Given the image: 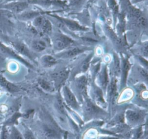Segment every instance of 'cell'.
Returning a JSON list of instances; mask_svg holds the SVG:
<instances>
[{
    "label": "cell",
    "instance_id": "obj_20",
    "mask_svg": "<svg viewBox=\"0 0 148 139\" xmlns=\"http://www.w3.org/2000/svg\"><path fill=\"white\" fill-rule=\"evenodd\" d=\"M120 69H121V62L119 57L117 54H113V76L117 78L120 75Z\"/></svg>",
    "mask_w": 148,
    "mask_h": 139
},
{
    "label": "cell",
    "instance_id": "obj_4",
    "mask_svg": "<svg viewBox=\"0 0 148 139\" xmlns=\"http://www.w3.org/2000/svg\"><path fill=\"white\" fill-rule=\"evenodd\" d=\"M72 83V86L69 88L81 104L84 98L88 97V79L85 75H80L74 79Z\"/></svg>",
    "mask_w": 148,
    "mask_h": 139
},
{
    "label": "cell",
    "instance_id": "obj_29",
    "mask_svg": "<svg viewBox=\"0 0 148 139\" xmlns=\"http://www.w3.org/2000/svg\"><path fill=\"white\" fill-rule=\"evenodd\" d=\"M138 58L139 59V60H145L144 57H141V56L139 57H138ZM142 64H143V65H145V67L146 68H147V61H143V62L142 61Z\"/></svg>",
    "mask_w": 148,
    "mask_h": 139
},
{
    "label": "cell",
    "instance_id": "obj_7",
    "mask_svg": "<svg viewBox=\"0 0 148 139\" xmlns=\"http://www.w3.org/2000/svg\"><path fill=\"white\" fill-rule=\"evenodd\" d=\"M118 88H117V78L112 76L109 84L108 85L105 92V100L109 107V112H111L113 109V105L116 104V100L118 96Z\"/></svg>",
    "mask_w": 148,
    "mask_h": 139
},
{
    "label": "cell",
    "instance_id": "obj_24",
    "mask_svg": "<svg viewBox=\"0 0 148 139\" xmlns=\"http://www.w3.org/2000/svg\"><path fill=\"white\" fill-rule=\"evenodd\" d=\"M8 139H24L23 134L16 127L12 128L11 134L9 136Z\"/></svg>",
    "mask_w": 148,
    "mask_h": 139
},
{
    "label": "cell",
    "instance_id": "obj_23",
    "mask_svg": "<svg viewBox=\"0 0 148 139\" xmlns=\"http://www.w3.org/2000/svg\"><path fill=\"white\" fill-rule=\"evenodd\" d=\"M0 83L3 85L8 90L12 92H18V88L15 85L10 83V82H8L6 81L4 78L0 77Z\"/></svg>",
    "mask_w": 148,
    "mask_h": 139
},
{
    "label": "cell",
    "instance_id": "obj_21",
    "mask_svg": "<svg viewBox=\"0 0 148 139\" xmlns=\"http://www.w3.org/2000/svg\"><path fill=\"white\" fill-rule=\"evenodd\" d=\"M32 49L36 52H42L46 50L47 45L46 42L40 39H37L32 42Z\"/></svg>",
    "mask_w": 148,
    "mask_h": 139
},
{
    "label": "cell",
    "instance_id": "obj_25",
    "mask_svg": "<svg viewBox=\"0 0 148 139\" xmlns=\"http://www.w3.org/2000/svg\"><path fill=\"white\" fill-rule=\"evenodd\" d=\"M23 136L24 139H37L34 132L31 129L25 126L24 127Z\"/></svg>",
    "mask_w": 148,
    "mask_h": 139
},
{
    "label": "cell",
    "instance_id": "obj_11",
    "mask_svg": "<svg viewBox=\"0 0 148 139\" xmlns=\"http://www.w3.org/2000/svg\"><path fill=\"white\" fill-rule=\"evenodd\" d=\"M121 69H120V89H123L125 88L126 85L127 77L128 75V73L130 70L131 69V64L127 57H122L121 59Z\"/></svg>",
    "mask_w": 148,
    "mask_h": 139
},
{
    "label": "cell",
    "instance_id": "obj_12",
    "mask_svg": "<svg viewBox=\"0 0 148 139\" xmlns=\"http://www.w3.org/2000/svg\"><path fill=\"white\" fill-rule=\"evenodd\" d=\"M121 92L118 94L116 100V104H123L130 102L135 96V92L131 88H124Z\"/></svg>",
    "mask_w": 148,
    "mask_h": 139
},
{
    "label": "cell",
    "instance_id": "obj_22",
    "mask_svg": "<svg viewBox=\"0 0 148 139\" xmlns=\"http://www.w3.org/2000/svg\"><path fill=\"white\" fill-rule=\"evenodd\" d=\"M40 30L43 34H50L52 31L51 23L48 19H45L40 28Z\"/></svg>",
    "mask_w": 148,
    "mask_h": 139
},
{
    "label": "cell",
    "instance_id": "obj_1",
    "mask_svg": "<svg viewBox=\"0 0 148 139\" xmlns=\"http://www.w3.org/2000/svg\"><path fill=\"white\" fill-rule=\"evenodd\" d=\"M36 122V137L37 139H63L66 133L61 129L52 117L43 109Z\"/></svg>",
    "mask_w": 148,
    "mask_h": 139
},
{
    "label": "cell",
    "instance_id": "obj_13",
    "mask_svg": "<svg viewBox=\"0 0 148 139\" xmlns=\"http://www.w3.org/2000/svg\"><path fill=\"white\" fill-rule=\"evenodd\" d=\"M98 75V85L105 94L108 85L109 84V77L108 74V69L106 65H103L102 69L100 70Z\"/></svg>",
    "mask_w": 148,
    "mask_h": 139
},
{
    "label": "cell",
    "instance_id": "obj_14",
    "mask_svg": "<svg viewBox=\"0 0 148 139\" xmlns=\"http://www.w3.org/2000/svg\"><path fill=\"white\" fill-rule=\"evenodd\" d=\"M55 17L58 18V19L61 21L62 24H64L66 27H68L69 29H70L72 31H86L87 28L85 27L80 25L79 23L77 22L71 20V19H68L65 18H62V17H57L56 16H54Z\"/></svg>",
    "mask_w": 148,
    "mask_h": 139
},
{
    "label": "cell",
    "instance_id": "obj_5",
    "mask_svg": "<svg viewBox=\"0 0 148 139\" xmlns=\"http://www.w3.org/2000/svg\"><path fill=\"white\" fill-rule=\"evenodd\" d=\"M61 96L65 105L69 109L75 111L79 114H81V105L76 96L67 85L62 87Z\"/></svg>",
    "mask_w": 148,
    "mask_h": 139
},
{
    "label": "cell",
    "instance_id": "obj_26",
    "mask_svg": "<svg viewBox=\"0 0 148 139\" xmlns=\"http://www.w3.org/2000/svg\"><path fill=\"white\" fill-rule=\"evenodd\" d=\"M87 0H69V6L72 8H79L83 6Z\"/></svg>",
    "mask_w": 148,
    "mask_h": 139
},
{
    "label": "cell",
    "instance_id": "obj_16",
    "mask_svg": "<svg viewBox=\"0 0 148 139\" xmlns=\"http://www.w3.org/2000/svg\"><path fill=\"white\" fill-rule=\"evenodd\" d=\"M38 83L40 87L47 93H54L56 92L54 85L50 79L45 78H39Z\"/></svg>",
    "mask_w": 148,
    "mask_h": 139
},
{
    "label": "cell",
    "instance_id": "obj_15",
    "mask_svg": "<svg viewBox=\"0 0 148 139\" xmlns=\"http://www.w3.org/2000/svg\"><path fill=\"white\" fill-rule=\"evenodd\" d=\"M57 59L58 58H57L55 56L47 54L42 56L40 57L39 62L42 67L48 68L56 65L58 63Z\"/></svg>",
    "mask_w": 148,
    "mask_h": 139
},
{
    "label": "cell",
    "instance_id": "obj_3",
    "mask_svg": "<svg viewBox=\"0 0 148 139\" xmlns=\"http://www.w3.org/2000/svg\"><path fill=\"white\" fill-rule=\"evenodd\" d=\"M147 108L139 107H130L124 110V123L130 128L143 126L146 121Z\"/></svg>",
    "mask_w": 148,
    "mask_h": 139
},
{
    "label": "cell",
    "instance_id": "obj_27",
    "mask_svg": "<svg viewBox=\"0 0 148 139\" xmlns=\"http://www.w3.org/2000/svg\"><path fill=\"white\" fill-rule=\"evenodd\" d=\"M45 19V18L44 17L42 16H38L35 17L34 20V22H33L34 25L36 27L40 29V28L42 24H43Z\"/></svg>",
    "mask_w": 148,
    "mask_h": 139
},
{
    "label": "cell",
    "instance_id": "obj_6",
    "mask_svg": "<svg viewBox=\"0 0 148 139\" xmlns=\"http://www.w3.org/2000/svg\"><path fill=\"white\" fill-rule=\"evenodd\" d=\"M70 70L66 67L61 68L57 70L50 74V80L53 83L56 92L60 91L62 87L69 78Z\"/></svg>",
    "mask_w": 148,
    "mask_h": 139
},
{
    "label": "cell",
    "instance_id": "obj_2",
    "mask_svg": "<svg viewBox=\"0 0 148 139\" xmlns=\"http://www.w3.org/2000/svg\"><path fill=\"white\" fill-rule=\"evenodd\" d=\"M80 105L81 114L84 123L94 120H105L110 116L105 109L97 105L89 97L84 98Z\"/></svg>",
    "mask_w": 148,
    "mask_h": 139
},
{
    "label": "cell",
    "instance_id": "obj_18",
    "mask_svg": "<svg viewBox=\"0 0 148 139\" xmlns=\"http://www.w3.org/2000/svg\"><path fill=\"white\" fill-rule=\"evenodd\" d=\"M13 46L15 47L16 50H17L19 53L27 57L32 61H34V57L32 56L31 52L24 43H22L21 42H16L13 43Z\"/></svg>",
    "mask_w": 148,
    "mask_h": 139
},
{
    "label": "cell",
    "instance_id": "obj_10",
    "mask_svg": "<svg viewBox=\"0 0 148 139\" xmlns=\"http://www.w3.org/2000/svg\"><path fill=\"white\" fill-rule=\"evenodd\" d=\"M88 50V48L80 46H73L68 47L62 51L60 52H57L55 54V57L57 58H61V59H67V58H72L77 56L81 54L84 53L85 51Z\"/></svg>",
    "mask_w": 148,
    "mask_h": 139
},
{
    "label": "cell",
    "instance_id": "obj_17",
    "mask_svg": "<svg viewBox=\"0 0 148 139\" xmlns=\"http://www.w3.org/2000/svg\"><path fill=\"white\" fill-rule=\"evenodd\" d=\"M93 56V53H91L86 56L79 64L78 66L77 67L76 73L77 74H82L86 72L87 70L88 69L90 61L92 59Z\"/></svg>",
    "mask_w": 148,
    "mask_h": 139
},
{
    "label": "cell",
    "instance_id": "obj_19",
    "mask_svg": "<svg viewBox=\"0 0 148 139\" xmlns=\"http://www.w3.org/2000/svg\"><path fill=\"white\" fill-rule=\"evenodd\" d=\"M28 6V3L27 2H15L11 4H9L6 6V8L12 10L15 12H21L25 9H27Z\"/></svg>",
    "mask_w": 148,
    "mask_h": 139
},
{
    "label": "cell",
    "instance_id": "obj_9",
    "mask_svg": "<svg viewBox=\"0 0 148 139\" xmlns=\"http://www.w3.org/2000/svg\"><path fill=\"white\" fill-rule=\"evenodd\" d=\"M73 42L71 38L62 34H59L54 37L53 41V45L54 50L60 52L71 47Z\"/></svg>",
    "mask_w": 148,
    "mask_h": 139
},
{
    "label": "cell",
    "instance_id": "obj_30",
    "mask_svg": "<svg viewBox=\"0 0 148 139\" xmlns=\"http://www.w3.org/2000/svg\"><path fill=\"white\" fill-rule=\"evenodd\" d=\"M142 1H144V0H132V2L133 3H138V2H141Z\"/></svg>",
    "mask_w": 148,
    "mask_h": 139
},
{
    "label": "cell",
    "instance_id": "obj_28",
    "mask_svg": "<svg viewBox=\"0 0 148 139\" xmlns=\"http://www.w3.org/2000/svg\"><path fill=\"white\" fill-rule=\"evenodd\" d=\"M141 53L142 54L143 57L147 58V43L146 42L143 43V46L141 47Z\"/></svg>",
    "mask_w": 148,
    "mask_h": 139
},
{
    "label": "cell",
    "instance_id": "obj_8",
    "mask_svg": "<svg viewBox=\"0 0 148 139\" xmlns=\"http://www.w3.org/2000/svg\"><path fill=\"white\" fill-rule=\"evenodd\" d=\"M88 97L92 101L99 107L106 109L108 104L104 97V93L103 90L94 83H92L89 92H88Z\"/></svg>",
    "mask_w": 148,
    "mask_h": 139
}]
</instances>
